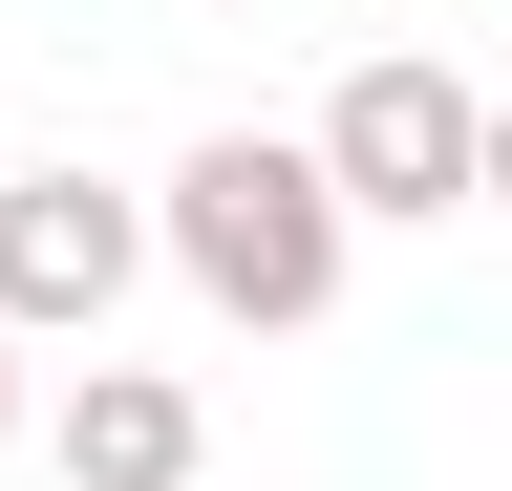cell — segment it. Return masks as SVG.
Masks as SVG:
<instances>
[{"label": "cell", "mask_w": 512, "mask_h": 491, "mask_svg": "<svg viewBox=\"0 0 512 491\" xmlns=\"http://www.w3.org/2000/svg\"><path fill=\"white\" fill-rule=\"evenodd\" d=\"M128 278H150V193H107V171H0V342H107Z\"/></svg>", "instance_id": "3957f363"}, {"label": "cell", "mask_w": 512, "mask_h": 491, "mask_svg": "<svg viewBox=\"0 0 512 491\" xmlns=\"http://www.w3.org/2000/svg\"><path fill=\"white\" fill-rule=\"evenodd\" d=\"M320 193H342V214H470L491 193V86H448V65H406V43H384V65H342V86H320Z\"/></svg>", "instance_id": "7a4b0ae2"}, {"label": "cell", "mask_w": 512, "mask_h": 491, "mask_svg": "<svg viewBox=\"0 0 512 491\" xmlns=\"http://www.w3.org/2000/svg\"><path fill=\"white\" fill-rule=\"evenodd\" d=\"M470 214H512V86H491V193H470Z\"/></svg>", "instance_id": "5b68a950"}, {"label": "cell", "mask_w": 512, "mask_h": 491, "mask_svg": "<svg viewBox=\"0 0 512 491\" xmlns=\"http://www.w3.org/2000/svg\"><path fill=\"white\" fill-rule=\"evenodd\" d=\"M150 257L214 299V321H256V342H299V321H342V257H363V214L320 193V150L299 129H214L150 193Z\"/></svg>", "instance_id": "6da1fadb"}, {"label": "cell", "mask_w": 512, "mask_h": 491, "mask_svg": "<svg viewBox=\"0 0 512 491\" xmlns=\"http://www.w3.org/2000/svg\"><path fill=\"white\" fill-rule=\"evenodd\" d=\"M0 427H22V342H0Z\"/></svg>", "instance_id": "8992f818"}, {"label": "cell", "mask_w": 512, "mask_h": 491, "mask_svg": "<svg viewBox=\"0 0 512 491\" xmlns=\"http://www.w3.org/2000/svg\"><path fill=\"white\" fill-rule=\"evenodd\" d=\"M192 470H214V406L171 363H86L64 385V491H192Z\"/></svg>", "instance_id": "277c9868"}]
</instances>
